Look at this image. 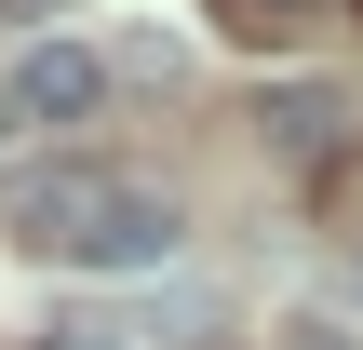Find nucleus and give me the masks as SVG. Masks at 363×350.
<instances>
[{"label":"nucleus","instance_id":"1","mask_svg":"<svg viewBox=\"0 0 363 350\" xmlns=\"http://www.w3.org/2000/svg\"><path fill=\"white\" fill-rule=\"evenodd\" d=\"M13 243L67 256V270H162L189 229H175L162 189H135L108 162H40V175H13Z\"/></svg>","mask_w":363,"mask_h":350},{"label":"nucleus","instance_id":"2","mask_svg":"<svg viewBox=\"0 0 363 350\" xmlns=\"http://www.w3.org/2000/svg\"><path fill=\"white\" fill-rule=\"evenodd\" d=\"M0 94H13V121H94L108 54H94V40H27V54L0 67Z\"/></svg>","mask_w":363,"mask_h":350},{"label":"nucleus","instance_id":"3","mask_svg":"<svg viewBox=\"0 0 363 350\" xmlns=\"http://www.w3.org/2000/svg\"><path fill=\"white\" fill-rule=\"evenodd\" d=\"M256 135H269L283 162H323V148H337V94H323V81H296V94H269V108H256Z\"/></svg>","mask_w":363,"mask_h":350},{"label":"nucleus","instance_id":"4","mask_svg":"<svg viewBox=\"0 0 363 350\" xmlns=\"http://www.w3.org/2000/svg\"><path fill=\"white\" fill-rule=\"evenodd\" d=\"M216 13H229L242 40H296V27H310V0H216Z\"/></svg>","mask_w":363,"mask_h":350},{"label":"nucleus","instance_id":"5","mask_svg":"<svg viewBox=\"0 0 363 350\" xmlns=\"http://www.w3.org/2000/svg\"><path fill=\"white\" fill-rule=\"evenodd\" d=\"M40 350H121V324H54Z\"/></svg>","mask_w":363,"mask_h":350},{"label":"nucleus","instance_id":"6","mask_svg":"<svg viewBox=\"0 0 363 350\" xmlns=\"http://www.w3.org/2000/svg\"><path fill=\"white\" fill-rule=\"evenodd\" d=\"M269 350H363V337H337V324H283Z\"/></svg>","mask_w":363,"mask_h":350},{"label":"nucleus","instance_id":"7","mask_svg":"<svg viewBox=\"0 0 363 350\" xmlns=\"http://www.w3.org/2000/svg\"><path fill=\"white\" fill-rule=\"evenodd\" d=\"M0 121H13V94H0Z\"/></svg>","mask_w":363,"mask_h":350}]
</instances>
